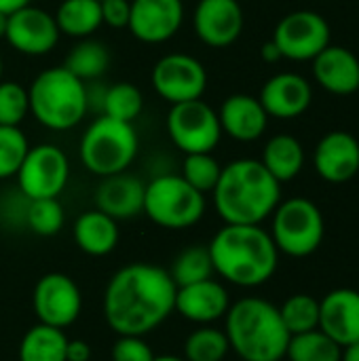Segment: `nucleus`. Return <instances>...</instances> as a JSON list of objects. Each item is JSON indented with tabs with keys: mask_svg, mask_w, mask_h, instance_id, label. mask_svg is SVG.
Here are the masks:
<instances>
[{
	"mask_svg": "<svg viewBox=\"0 0 359 361\" xmlns=\"http://www.w3.org/2000/svg\"><path fill=\"white\" fill-rule=\"evenodd\" d=\"M110 66V53L106 49V44L91 40V38H83L66 57L63 68H68L76 78H80L83 82L87 80H97Z\"/></svg>",
	"mask_w": 359,
	"mask_h": 361,
	"instance_id": "obj_28",
	"label": "nucleus"
},
{
	"mask_svg": "<svg viewBox=\"0 0 359 361\" xmlns=\"http://www.w3.org/2000/svg\"><path fill=\"white\" fill-rule=\"evenodd\" d=\"M313 76L317 85L332 95H351L359 91V59L345 47L328 44L313 59Z\"/></svg>",
	"mask_w": 359,
	"mask_h": 361,
	"instance_id": "obj_22",
	"label": "nucleus"
},
{
	"mask_svg": "<svg viewBox=\"0 0 359 361\" xmlns=\"http://www.w3.org/2000/svg\"><path fill=\"white\" fill-rule=\"evenodd\" d=\"M53 17L59 34L80 40L89 38L104 23L99 0H61Z\"/></svg>",
	"mask_w": 359,
	"mask_h": 361,
	"instance_id": "obj_26",
	"label": "nucleus"
},
{
	"mask_svg": "<svg viewBox=\"0 0 359 361\" xmlns=\"http://www.w3.org/2000/svg\"><path fill=\"white\" fill-rule=\"evenodd\" d=\"M184 21L182 0H131L129 32L146 44L167 42Z\"/></svg>",
	"mask_w": 359,
	"mask_h": 361,
	"instance_id": "obj_15",
	"label": "nucleus"
},
{
	"mask_svg": "<svg viewBox=\"0 0 359 361\" xmlns=\"http://www.w3.org/2000/svg\"><path fill=\"white\" fill-rule=\"evenodd\" d=\"M220 173H222V165L209 152H195V154H186L180 176L201 195H207L216 188Z\"/></svg>",
	"mask_w": 359,
	"mask_h": 361,
	"instance_id": "obj_35",
	"label": "nucleus"
},
{
	"mask_svg": "<svg viewBox=\"0 0 359 361\" xmlns=\"http://www.w3.org/2000/svg\"><path fill=\"white\" fill-rule=\"evenodd\" d=\"M74 241L89 256H106L118 243V224L99 209L85 212L74 222Z\"/></svg>",
	"mask_w": 359,
	"mask_h": 361,
	"instance_id": "obj_24",
	"label": "nucleus"
},
{
	"mask_svg": "<svg viewBox=\"0 0 359 361\" xmlns=\"http://www.w3.org/2000/svg\"><path fill=\"white\" fill-rule=\"evenodd\" d=\"M144 108V95L142 91L131 85V82H116L106 89L104 93V104H102V114L123 121V123H133Z\"/></svg>",
	"mask_w": 359,
	"mask_h": 361,
	"instance_id": "obj_32",
	"label": "nucleus"
},
{
	"mask_svg": "<svg viewBox=\"0 0 359 361\" xmlns=\"http://www.w3.org/2000/svg\"><path fill=\"white\" fill-rule=\"evenodd\" d=\"M4 34H6V15L0 13V38H4Z\"/></svg>",
	"mask_w": 359,
	"mask_h": 361,
	"instance_id": "obj_44",
	"label": "nucleus"
},
{
	"mask_svg": "<svg viewBox=\"0 0 359 361\" xmlns=\"http://www.w3.org/2000/svg\"><path fill=\"white\" fill-rule=\"evenodd\" d=\"M281 322L290 336L320 328V300L311 294H294L279 307Z\"/></svg>",
	"mask_w": 359,
	"mask_h": 361,
	"instance_id": "obj_30",
	"label": "nucleus"
},
{
	"mask_svg": "<svg viewBox=\"0 0 359 361\" xmlns=\"http://www.w3.org/2000/svg\"><path fill=\"white\" fill-rule=\"evenodd\" d=\"M224 334L243 361H281L290 343L279 309L264 298H241L226 311Z\"/></svg>",
	"mask_w": 359,
	"mask_h": 361,
	"instance_id": "obj_4",
	"label": "nucleus"
},
{
	"mask_svg": "<svg viewBox=\"0 0 359 361\" xmlns=\"http://www.w3.org/2000/svg\"><path fill=\"white\" fill-rule=\"evenodd\" d=\"M28 150V137L19 127L0 125V180L17 176Z\"/></svg>",
	"mask_w": 359,
	"mask_h": 361,
	"instance_id": "obj_36",
	"label": "nucleus"
},
{
	"mask_svg": "<svg viewBox=\"0 0 359 361\" xmlns=\"http://www.w3.org/2000/svg\"><path fill=\"white\" fill-rule=\"evenodd\" d=\"M70 178L66 152L55 144H38L28 150L19 171V190L28 201L57 199Z\"/></svg>",
	"mask_w": 359,
	"mask_h": 361,
	"instance_id": "obj_10",
	"label": "nucleus"
},
{
	"mask_svg": "<svg viewBox=\"0 0 359 361\" xmlns=\"http://www.w3.org/2000/svg\"><path fill=\"white\" fill-rule=\"evenodd\" d=\"M102 21L110 27H127L131 15V0H99Z\"/></svg>",
	"mask_w": 359,
	"mask_h": 361,
	"instance_id": "obj_39",
	"label": "nucleus"
},
{
	"mask_svg": "<svg viewBox=\"0 0 359 361\" xmlns=\"http://www.w3.org/2000/svg\"><path fill=\"white\" fill-rule=\"evenodd\" d=\"M169 275H171L176 288H182V286H188V283H197V281L212 279V275H214V264H212L209 250L203 247V245L186 247V250L180 252L178 258L174 260Z\"/></svg>",
	"mask_w": 359,
	"mask_h": 361,
	"instance_id": "obj_31",
	"label": "nucleus"
},
{
	"mask_svg": "<svg viewBox=\"0 0 359 361\" xmlns=\"http://www.w3.org/2000/svg\"><path fill=\"white\" fill-rule=\"evenodd\" d=\"M243 8L239 0H199L193 13L197 38L214 49L231 47L243 32Z\"/></svg>",
	"mask_w": 359,
	"mask_h": 361,
	"instance_id": "obj_16",
	"label": "nucleus"
},
{
	"mask_svg": "<svg viewBox=\"0 0 359 361\" xmlns=\"http://www.w3.org/2000/svg\"><path fill=\"white\" fill-rule=\"evenodd\" d=\"M341 351L330 336H326L320 328L290 336L286 357L290 361H341Z\"/></svg>",
	"mask_w": 359,
	"mask_h": 361,
	"instance_id": "obj_29",
	"label": "nucleus"
},
{
	"mask_svg": "<svg viewBox=\"0 0 359 361\" xmlns=\"http://www.w3.org/2000/svg\"><path fill=\"white\" fill-rule=\"evenodd\" d=\"M152 349L142 341V336H118L112 347V361H152Z\"/></svg>",
	"mask_w": 359,
	"mask_h": 361,
	"instance_id": "obj_38",
	"label": "nucleus"
},
{
	"mask_svg": "<svg viewBox=\"0 0 359 361\" xmlns=\"http://www.w3.org/2000/svg\"><path fill=\"white\" fill-rule=\"evenodd\" d=\"M152 87L165 102L182 104L201 99L207 89V72L203 63L188 53H169L152 68Z\"/></svg>",
	"mask_w": 359,
	"mask_h": 361,
	"instance_id": "obj_12",
	"label": "nucleus"
},
{
	"mask_svg": "<svg viewBox=\"0 0 359 361\" xmlns=\"http://www.w3.org/2000/svg\"><path fill=\"white\" fill-rule=\"evenodd\" d=\"M315 171L330 184H345L359 171V142L349 131L326 133L315 148Z\"/></svg>",
	"mask_w": 359,
	"mask_h": 361,
	"instance_id": "obj_17",
	"label": "nucleus"
},
{
	"mask_svg": "<svg viewBox=\"0 0 359 361\" xmlns=\"http://www.w3.org/2000/svg\"><path fill=\"white\" fill-rule=\"evenodd\" d=\"M152 361H186L184 357H176V355H159V357H154Z\"/></svg>",
	"mask_w": 359,
	"mask_h": 361,
	"instance_id": "obj_45",
	"label": "nucleus"
},
{
	"mask_svg": "<svg viewBox=\"0 0 359 361\" xmlns=\"http://www.w3.org/2000/svg\"><path fill=\"white\" fill-rule=\"evenodd\" d=\"M229 307L231 302L226 288L214 279L188 283L176 290L174 311H178L184 319L195 324L218 322L226 315Z\"/></svg>",
	"mask_w": 359,
	"mask_h": 361,
	"instance_id": "obj_20",
	"label": "nucleus"
},
{
	"mask_svg": "<svg viewBox=\"0 0 359 361\" xmlns=\"http://www.w3.org/2000/svg\"><path fill=\"white\" fill-rule=\"evenodd\" d=\"M214 273L239 288L267 283L279 264L271 233L260 224H224L207 245Z\"/></svg>",
	"mask_w": 359,
	"mask_h": 361,
	"instance_id": "obj_2",
	"label": "nucleus"
},
{
	"mask_svg": "<svg viewBox=\"0 0 359 361\" xmlns=\"http://www.w3.org/2000/svg\"><path fill=\"white\" fill-rule=\"evenodd\" d=\"M326 222L322 209L305 197L279 201L273 212L271 237L277 252L292 258H307L315 254L324 241Z\"/></svg>",
	"mask_w": 359,
	"mask_h": 361,
	"instance_id": "obj_8",
	"label": "nucleus"
},
{
	"mask_svg": "<svg viewBox=\"0 0 359 361\" xmlns=\"http://www.w3.org/2000/svg\"><path fill=\"white\" fill-rule=\"evenodd\" d=\"M165 125L171 142L184 154L212 152L222 137L218 112L201 99L174 104Z\"/></svg>",
	"mask_w": 359,
	"mask_h": 361,
	"instance_id": "obj_9",
	"label": "nucleus"
},
{
	"mask_svg": "<svg viewBox=\"0 0 359 361\" xmlns=\"http://www.w3.org/2000/svg\"><path fill=\"white\" fill-rule=\"evenodd\" d=\"M144 214L163 228L182 231L203 218L205 195L193 188L182 176L163 173L146 184Z\"/></svg>",
	"mask_w": 359,
	"mask_h": 361,
	"instance_id": "obj_7",
	"label": "nucleus"
},
{
	"mask_svg": "<svg viewBox=\"0 0 359 361\" xmlns=\"http://www.w3.org/2000/svg\"><path fill=\"white\" fill-rule=\"evenodd\" d=\"M258 99L269 116L296 118L311 106L313 89L305 76L294 72H281L264 82Z\"/></svg>",
	"mask_w": 359,
	"mask_h": 361,
	"instance_id": "obj_19",
	"label": "nucleus"
},
{
	"mask_svg": "<svg viewBox=\"0 0 359 361\" xmlns=\"http://www.w3.org/2000/svg\"><path fill=\"white\" fill-rule=\"evenodd\" d=\"M89 360H91V347H89V343H85V341H80V338L68 341V347H66V361Z\"/></svg>",
	"mask_w": 359,
	"mask_h": 361,
	"instance_id": "obj_40",
	"label": "nucleus"
},
{
	"mask_svg": "<svg viewBox=\"0 0 359 361\" xmlns=\"http://www.w3.org/2000/svg\"><path fill=\"white\" fill-rule=\"evenodd\" d=\"M260 55H262V59H264L267 63H275V61L284 59V57H281V51L277 49V44H275L273 40H269V42H264V44H262Z\"/></svg>",
	"mask_w": 359,
	"mask_h": 361,
	"instance_id": "obj_41",
	"label": "nucleus"
},
{
	"mask_svg": "<svg viewBox=\"0 0 359 361\" xmlns=\"http://www.w3.org/2000/svg\"><path fill=\"white\" fill-rule=\"evenodd\" d=\"M281 57L292 61H313L330 44V25L315 11L288 13L271 38Z\"/></svg>",
	"mask_w": 359,
	"mask_h": 361,
	"instance_id": "obj_11",
	"label": "nucleus"
},
{
	"mask_svg": "<svg viewBox=\"0 0 359 361\" xmlns=\"http://www.w3.org/2000/svg\"><path fill=\"white\" fill-rule=\"evenodd\" d=\"M222 131L237 142H256L264 135L269 114L260 99L248 93H235L226 97L218 112Z\"/></svg>",
	"mask_w": 359,
	"mask_h": 361,
	"instance_id": "obj_21",
	"label": "nucleus"
},
{
	"mask_svg": "<svg viewBox=\"0 0 359 361\" xmlns=\"http://www.w3.org/2000/svg\"><path fill=\"white\" fill-rule=\"evenodd\" d=\"M231 351L229 338L222 330L199 328L184 343L186 361H222Z\"/></svg>",
	"mask_w": 359,
	"mask_h": 361,
	"instance_id": "obj_33",
	"label": "nucleus"
},
{
	"mask_svg": "<svg viewBox=\"0 0 359 361\" xmlns=\"http://www.w3.org/2000/svg\"><path fill=\"white\" fill-rule=\"evenodd\" d=\"M68 336L63 330L36 324L30 328L19 345V361H66Z\"/></svg>",
	"mask_w": 359,
	"mask_h": 361,
	"instance_id": "obj_27",
	"label": "nucleus"
},
{
	"mask_svg": "<svg viewBox=\"0 0 359 361\" xmlns=\"http://www.w3.org/2000/svg\"><path fill=\"white\" fill-rule=\"evenodd\" d=\"M341 361H359V343L347 345L341 351Z\"/></svg>",
	"mask_w": 359,
	"mask_h": 361,
	"instance_id": "obj_43",
	"label": "nucleus"
},
{
	"mask_svg": "<svg viewBox=\"0 0 359 361\" xmlns=\"http://www.w3.org/2000/svg\"><path fill=\"white\" fill-rule=\"evenodd\" d=\"M28 97L30 112L51 131L74 129L89 110L87 85L63 66L40 72L32 80Z\"/></svg>",
	"mask_w": 359,
	"mask_h": 361,
	"instance_id": "obj_5",
	"label": "nucleus"
},
{
	"mask_svg": "<svg viewBox=\"0 0 359 361\" xmlns=\"http://www.w3.org/2000/svg\"><path fill=\"white\" fill-rule=\"evenodd\" d=\"M30 112L28 89L15 80H0V125L19 127Z\"/></svg>",
	"mask_w": 359,
	"mask_h": 361,
	"instance_id": "obj_37",
	"label": "nucleus"
},
{
	"mask_svg": "<svg viewBox=\"0 0 359 361\" xmlns=\"http://www.w3.org/2000/svg\"><path fill=\"white\" fill-rule=\"evenodd\" d=\"M23 222L32 233H36L40 237H53L63 226V207L59 205L57 199L28 201Z\"/></svg>",
	"mask_w": 359,
	"mask_h": 361,
	"instance_id": "obj_34",
	"label": "nucleus"
},
{
	"mask_svg": "<svg viewBox=\"0 0 359 361\" xmlns=\"http://www.w3.org/2000/svg\"><path fill=\"white\" fill-rule=\"evenodd\" d=\"M59 27L55 17L38 6H23L6 15V42L21 55L40 57L51 53L59 42Z\"/></svg>",
	"mask_w": 359,
	"mask_h": 361,
	"instance_id": "obj_14",
	"label": "nucleus"
},
{
	"mask_svg": "<svg viewBox=\"0 0 359 361\" xmlns=\"http://www.w3.org/2000/svg\"><path fill=\"white\" fill-rule=\"evenodd\" d=\"M146 184L129 173H114L102 178L95 190V209L114 220H129L144 212Z\"/></svg>",
	"mask_w": 359,
	"mask_h": 361,
	"instance_id": "obj_23",
	"label": "nucleus"
},
{
	"mask_svg": "<svg viewBox=\"0 0 359 361\" xmlns=\"http://www.w3.org/2000/svg\"><path fill=\"white\" fill-rule=\"evenodd\" d=\"M2 72H4V61H2V55H0V80H2Z\"/></svg>",
	"mask_w": 359,
	"mask_h": 361,
	"instance_id": "obj_46",
	"label": "nucleus"
},
{
	"mask_svg": "<svg viewBox=\"0 0 359 361\" xmlns=\"http://www.w3.org/2000/svg\"><path fill=\"white\" fill-rule=\"evenodd\" d=\"M214 207L224 224H262L281 201V184L256 159H239L222 167Z\"/></svg>",
	"mask_w": 359,
	"mask_h": 361,
	"instance_id": "obj_3",
	"label": "nucleus"
},
{
	"mask_svg": "<svg viewBox=\"0 0 359 361\" xmlns=\"http://www.w3.org/2000/svg\"><path fill=\"white\" fill-rule=\"evenodd\" d=\"M32 305L40 324L63 330L78 319L83 296L74 279L63 273H49L38 279Z\"/></svg>",
	"mask_w": 359,
	"mask_h": 361,
	"instance_id": "obj_13",
	"label": "nucleus"
},
{
	"mask_svg": "<svg viewBox=\"0 0 359 361\" xmlns=\"http://www.w3.org/2000/svg\"><path fill=\"white\" fill-rule=\"evenodd\" d=\"M140 140L133 123L102 114L83 133L78 154L83 165L99 178L123 173L138 157Z\"/></svg>",
	"mask_w": 359,
	"mask_h": 361,
	"instance_id": "obj_6",
	"label": "nucleus"
},
{
	"mask_svg": "<svg viewBox=\"0 0 359 361\" xmlns=\"http://www.w3.org/2000/svg\"><path fill=\"white\" fill-rule=\"evenodd\" d=\"M260 163L279 184H284V182L294 180L303 171L305 148L294 135L281 133L267 142Z\"/></svg>",
	"mask_w": 359,
	"mask_h": 361,
	"instance_id": "obj_25",
	"label": "nucleus"
},
{
	"mask_svg": "<svg viewBox=\"0 0 359 361\" xmlns=\"http://www.w3.org/2000/svg\"><path fill=\"white\" fill-rule=\"evenodd\" d=\"M28 4H32V0H0V13L11 15V13H15Z\"/></svg>",
	"mask_w": 359,
	"mask_h": 361,
	"instance_id": "obj_42",
	"label": "nucleus"
},
{
	"mask_svg": "<svg viewBox=\"0 0 359 361\" xmlns=\"http://www.w3.org/2000/svg\"><path fill=\"white\" fill-rule=\"evenodd\" d=\"M169 271L154 264H129L114 273L104 294V315L118 336H144L159 328L176 305Z\"/></svg>",
	"mask_w": 359,
	"mask_h": 361,
	"instance_id": "obj_1",
	"label": "nucleus"
},
{
	"mask_svg": "<svg viewBox=\"0 0 359 361\" xmlns=\"http://www.w3.org/2000/svg\"><path fill=\"white\" fill-rule=\"evenodd\" d=\"M320 330L339 347L359 343V292L339 288L320 300Z\"/></svg>",
	"mask_w": 359,
	"mask_h": 361,
	"instance_id": "obj_18",
	"label": "nucleus"
}]
</instances>
